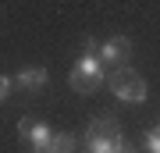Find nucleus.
Returning <instances> with one entry per match:
<instances>
[{"instance_id":"1","label":"nucleus","mask_w":160,"mask_h":153,"mask_svg":"<svg viewBox=\"0 0 160 153\" xmlns=\"http://www.w3.org/2000/svg\"><path fill=\"white\" fill-rule=\"evenodd\" d=\"M68 82H71V89L75 93H82V96H89V93H96L103 82H107V68L100 64V43L89 39L82 43V57L71 64V71H68Z\"/></svg>"},{"instance_id":"2","label":"nucleus","mask_w":160,"mask_h":153,"mask_svg":"<svg viewBox=\"0 0 160 153\" xmlns=\"http://www.w3.org/2000/svg\"><path fill=\"white\" fill-rule=\"evenodd\" d=\"M125 132L114 118H92L86 128V153H121Z\"/></svg>"},{"instance_id":"3","label":"nucleus","mask_w":160,"mask_h":153,"mask_svg":"<svg viewBox=\"0 0 160 153\" xmlns=\"http://www.w3.org/2000/svg\"><path fill=\"white\" fill-rule=\"evenodd\" d=\"M107 89L114 93L121 103H142V100L149 96L146 79H142L135 68H118V71H110V75H107Z\"/></svg>"},{"instance_id":"4","label":"nucleus","mask_w":160,"mask_h":153,"mask_svg":"<svg viewBox=\"0 0 160 153\" xmlns=\"http://www.w3.org/2000/svg\"><path fill=\"white\" fill-rule=\"evenodd\" d=\"M53 135H57V132L46 125V121L32 118V114H25V118L18 121V139H22V142H29V146H32V153H50Z\"/></svg>"},{"instance_id":"5","label":"nucleus","mask_w":160,"mask_h":153,"mask_svg":"<svg viewBox=\"0 0 160 153\" xmlns=\"http://www.w3.org/2000/svg\"><path fill=\"white\" fill-rule=\"evenodd\" d=\"M128 61H132V39L128 36H110L100 46V64L107 68V75L118 68H128Z\"/></svg>"},{"instance_id":"6","label":"nucleus","mask_w":160,"mask_h":153,"mask_svg":"<svg viewBox=\"0 0 160 153\" xmlns=\"http://www.w3.org/2000/svg\"><path fill=\"white\" fill-rule=\"evenodd\" d=\"M11 79H14V85H18V89H29V93H39V89H46V82H50V71L36 64V68H22L18 75H11Z\"/></svg>"},{"instance_id":"7","label":"nucleus","mask_w":160,"mask_h":153,"mask_svg":"<svg viewBox=\"0 0 160 153\" xmlns=\"http://www.w3.org/2000/svg\"><path fill=\"white\" fill-rule=\"evenodd\" d=\"M50 153H78V139L71 132H57L53 142H50Z\"/></svg>"},{"instance_id":"8","label":"nucleus","mask_w":160,"mask_h":153,"mask_svg":"<svg viewBox=\"0 0 160 153\" xmlns=\"http://www.w3.org/2000/svg\"><path fill=\"white\" fill-rule=\"evenodd\" d=\"M142 146H146V153H160V125L146 128V135H142Z\"/></svg>"},{"instance_id":"9","label":"nucleus","mask_w":160,"mask_h":153,"mask_svg":"<svg viewBox=\"0 0 160 153\" xmlns=\"http://www.w3.org/2000/svg\"><path fill=\"white\" fill-rule=\"evenodd\" d=\"M11 89H14V79H11V75H0V103L11 96Z\"/></svg>"},{"instance_id":"10","label":"nucleus","mask_w":160,"mask_h":153,"mask_svg":"<svg viewBox=\"0 0 160 153\" xmlns=\"http://www.w3.org/2000/svg\"><path fill=\"white\" fill-rule=\"evenodd\" d=\"M121 153H135V150H132V146H128V142H125V150H121Z\"/></svg>"},{"instance_id":"11","label":"nucleus","mask_w":160,"mask_h":153,"mask_svg":"<svg viewBox=\"0 0 160 153\" xmlns=\"http://www.w3.org/2000/svg\"><path fill=\"white\" fill-rule=\"evenodd\" d=\"M82 153H86V150H82Z\"/></svg>"}]
</instances>
